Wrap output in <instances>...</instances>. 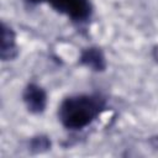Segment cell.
Returning a JSON list of instances; mask_svg holds the SVG:
<instances>
[{"instance_id":"3","label":"cell","mask_w":158,"mask_h":158,"mask_svg":"<svg viewBox=\"0 0 158 158\" xmlns=\"http://www.w3.org/2000/svg\"><path fill=\"white\" fill-rule=\"evenodd\" d=\"M22 100L26 105V109L31 114L40 115L46 110L47 93L41 85L36 83H28L22 91Z\"/></svg>"},{"instance_id":"5","label":"cell","mask_w":158,"mask_h":158,"mask_svg":"<svg viewBox=\"0 0 158 158\" xmlns=\"http://www.w3.org/2000/svg\"><path fill=\"white\" fill-rule=\"evenodd\" d=\"M79 63L94 72H102L106 68V59L104 52L96 46H90L81 49L79 56Z\"/></svg>"},{"instance_id":"2","label":"cell","mask_w":158,"mask_h":158,"mask_svg":"<svg viewBox=\"0 0 158 158\" xmlns=\"http://www.w3.org/2000/svg\"><path fill=\"white\" fill-rule=\"evenodd\" d=\"M28 5L48 4L57 12L67 16L77 25L86 23L93 15V4L90 0H23Z\"/></svg>"},{"instance_id":"4","label":"cell","mask_w":158,"mask_h":158,"mask_svg":"<svg viewBox=\"0 0 158 158\" xmlns=\"http://www.w3.org/2000/svg\"><path fill=\"white\" fill-rule=\"evenodd\" d=\"M19 49L16 44V35L11 26L1 22V47H0V58L1 60H12L17 57Z\"/></svg>"},{"instance_id":"1","label":"cell","mask_w":158,"mask_h":158,"mask_svg":"<svg viewBox=\"0 0 158 158\" xmlns=\"http://www.w3.org/2000/svg\"><path fill=\"white\" fill-rule=\"evenodd\" d=\"M106 110V99L98 93L75 94L58 106V120L67 130L79 131L91 125Z\"/></svg>"},{"instance_id":"6","label":"cell","mask_w":158,"mask_h":158,"mask_svg":"<svg viewBox=\"0 0 158 158\" xmlns=\"http://www.w3.org/2000/svg\"><path fill=\"white\" fill-rule=\"evenodd\" d=\"M51 148V139L44 135H37L30 138L28 149L32 153H43Z\"/></svg>"},{"instance_id":"7","label":"cell","mask_w":158,"mask_h":158,"mask_svg":"<svg viewBox=\"0 0 158 158\" xmlns=\"http://www.w3.org/2000/svg\"><path fill=\"white\" fill-rule=\"evenodd\" d=\"M153 57H154V59L158 62V46H156V47L153 48Z\"/></svg>"}]
</instances>
